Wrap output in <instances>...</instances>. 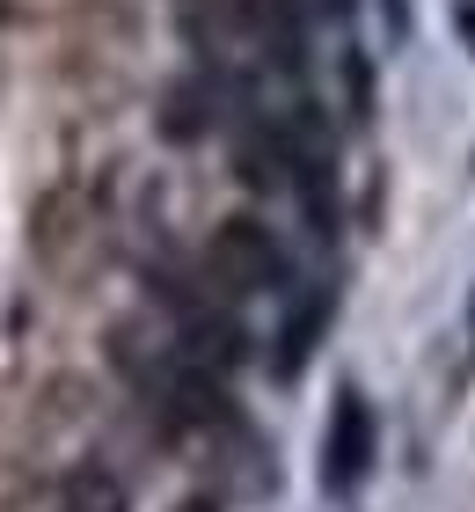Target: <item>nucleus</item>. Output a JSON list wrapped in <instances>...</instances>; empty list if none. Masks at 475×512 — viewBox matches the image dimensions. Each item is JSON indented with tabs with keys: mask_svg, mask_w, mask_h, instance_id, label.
<instances>
[{
	"mask_svg": "<svg viewBox=\"0 0 475 512\" xmlns=\"http://www.w3.org/2000/svg\"><path fill=\"white\" fill-rule=\"evenodd\" d=\"M373 454H380V417L359 388H337V410H329V432H322V491L329 498H359V483L373 476Z\"/></svg>",
	"mask_w": 475,
	"mask_h": 512,
	"instance_id": "nucleus-2",
	"label": "nucleus"
},
{
	"mask_svg": "<svg viewBox=\"0 0 475 512\" xmlns=\"http://www.w3.org/2000/svg\"><path fill=\"white\" fill-rule=\"evenodd\" d=\"M234 110H242V88H234L227 66H198V74H183L169 88V103H161V132L176 139V147H198L212 125H227Z\"/></svg>",
	"mask_w": 475,
	"mask_h": 512,
	"instance_id": "nucleus-3",
	"label": "nucleus"
},
{
	"mask_svg": "<svg viewBox=\"0 0 475 512\" xmlns=\"http://www.w3.org/2000/svg\"><path fill=\"white\" fill-rule=\"evenodd\" d=\"M176 512H220V505H212V498H183Z\"/></svg>",
	"mask_w": 475,
	"mask_h": 512,
	"instance_id": "nucleus-8",
	"label": "nucleus"
},
{
	"mask_svg": "<svg viewBox=\"0 0 475 512\" xmlns=\"http://www.w3.org/2000/svg\"><path fill=\"white\" fill-rule=\"evenodd\" d=\"M293 8H307V15H329V22H344V15H351V0H293Z\"/></svg>",
	"mask_w": 475,
	"mask_h": 512,
	"instance_id": "nucleus-7",
	"label": "nucleus"
},
{
	"mask_svg": "<svg viewBox=\"0 0 475 512\" xmlns=\"http://www.w3.org/2000/svg\"><path fill=\"white\" fill-rule=\"evenodd\" d=\"M205 271L220 278L227 293H285V286H293V256H285V242L271 235L264 220H249V213H234V220L212 227Z\"/></svg>",
	"mask_w": 475,
	"mask_h": 512,
	"instance_id": "nucleus-1",
	"label": "nucleus"
},
{
	"mask_svg": "<svg viewBox=\"0 0 475 512\" xmlns=\"http://www.w3.org/2000/svg\"><path fill=\"white\" fill-rule=\"evenodd\" d=\"M59 512H132V498L103 461H81V469L59 483Z\"/></svg>",
	"mask_w": 475,
	"mask_h": 512,
	"instance_id": "nucleus-5",
	"label": "nucleus"
},
{
	"mask_svg": "<svg viewBox=\"0 0 475 512\" xmlns=\"http://www.w3.org/2000/svg\"><path fill=\"white\" fill-rule=\"evenodd\" d=\"M454 30H461V44H468V59H475V0H454Z\"/></svg>",
	"mask_w": 475,
	"mask_h": 512,
	"instance_id": "nucleus-6",
	"label": "nucleus"
},
{
	"mask_svg": "<svg viewBox=\"0 0 475 512\" xmlns=\"http://www.w3.org/2000/svg\"><path fill=\"white\" fill-rule=\"evenodd\" d=\"M468 337H475V300H468Z\"/></svg>",
	"mask_w": 475,
	"mask_h": 512,
	"instance_id": "nucleus-9",
	"label": "nucleus"
},
{
	"mask_svg": "<svg viewBox=\"0 0 475 512\" xmlns=\"http://www.w3.org/2000/svg\"><path fill=\"white\" fill-rule=\"evenodd\" d=\"M329 330V293H307L300 308H293V322L278 330V381H300V366H307V352H315V337Z\"/></svg>",
	"mask_w": 475,
	"mask_h": 512,
	"instance_id": "nucleus-4",
	"label": "nucleus"
}]
</instances>
